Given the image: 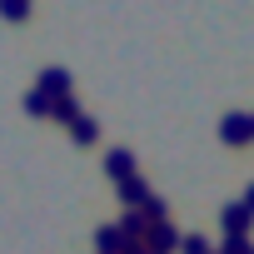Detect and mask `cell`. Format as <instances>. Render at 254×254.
<instances>
[{
    "mask_svg": "<svg viewBox=\"0 0 254 254\" xmlns=\"http://www.w3.org/2000/svg\"><path fill=\"white\" fill-rule=\"evenodd\" d=\"M249 224H254V214L244 209V199H234V204L219 209V229H224V239H249Z\"/></svg>",
    "mask_w": 254,
    "mask_h": 254,
    "instance_id": "6da1fadb",
    "label": "cell"
},
{
    "mask_svg": "<svg viewBox=\"0 0 254 254\" xmlns=\"http://www.w3.org/2000/svg\"><path fill=\"white\" fill-rule=\"evenodd\" d=\"M219 140H224V145H234V150H239V145H249V140H254V120H249V115H239V110H234V115H224V120H219Z\"/></svg>",
    "mask_w": 254,
    "mask_h": 254,
    "instance_id": "7a4b0ae2",
    "label": "cell"
},
{
    "mask_svg": "<svg viewBox=\"0 0 254 254\" xmlns=\"http://www.w3.org/2000/svg\"><path fill=\"white\" fill-rule=\"evenodd\" d=\"M180 244H185V234H180L170 219H165V224H150V234H145V249H150V254H170V249H180Z\"/></svg>",
    "mask_w": 254,
    "mask_h": 254,
    "instance_id": "3957f363",
    "label": "cell"
},
{
    "mask_svg": "<svg viewBox=\"0 0 254 254\" xmlns=\"http://www.w3.org/2000/svg\"><path fill=\"white\" fill-rule=\"evenodd\" d=\"M35 90H40V95H50V100H65V95H70V70H60V65H50V70H40V80H35Z\"/></svg>",
    "mask_w": 254,
    "mask_h": 254,
    "instance_id": "277c9868",
    "label": "cell"
},
{
    "mask_svg": "<svg viewBox=\"0 0 254 254\" xmlns=\"http://www.w3.org/2000/svg\"><path fill=\"white\" fill-rule=\"evenodd\" d=\"M105 175H110L115 185L135 180V155H130V150H110V155H105Z\"/></svg>",
    "mask_w": 254,
    "mask_h": 254,
    "instance_id": "5b68a950",
    "label": "cell"
},
{
    "mask_svg": "<svg viewBox=\"0 0 254 254\" xmlns=\"http://www.w3.org/2000/svg\"><path fill=\"white\" fill-rule=\"evenodd\" d=\"M150 199H155V194H150V185H145L140 175H135V180H125V185H120V204H125V209H145Z\"/></svg>",
    "mask_w": 254,
    "mask_h": 254,
    "instance_id": "8992f818",
    "label": "cell"
},
{
    "mask_svg": "<svg viewBox=\"0 0 254 254\" xmlns=\"http://www.w3.org/2000/svg\"><path fill=\"white\" fill-rule=\"evenodd\" d=\"M95 244H100V254H125V244H130V239H125L120 224H100V229H95Z\"/></svg>",
    "mask_w": 254,
    "mask_h": 254,
    "instance_id": "52a82bcc",
    "label": "cell"
},
{
    "mask_svg": "<svg viewBox=\"0 0 254 254\" xmlns=\"http://www.w3.org/2000/svg\"><path fill=\"white\" fill-rule=\"evenodd\" d=\"M120 229L130 234V239H145V234H150V214H145V209H125V214H120Z\"/></svg>",
    "mask_w": 254,
    "mask_h": 254,
    "instance_id": "ba28073f",
    "label": "cell"
},
{
    "mask_svg": "<svg viewBox=\"0 0 254 254\" xmlns=\"http://www.w3.org/2000/svg\"><path fill=\"white\" fill-rule=\"evenodd\" d=\"M70 135H75V145H95V135H100V125H95L90 115H80V120L70 125Z\"/></svg>",
    "mask_w": 254,
    "mask_h": 254,
    "instance_id": "9c48e42d",
    "label": "cell"
},
{
    "mask_svg": "<svg viewBox=\"0 0 254 254\" xmlns=\"http://www.w3.org/2000/svg\"><path fill=\"white\" fill-rule=\"evenodd\" d=\"M50 105H55V100H50V95H40V90H30V95H25V115H35V120H50Z\"/></svg>",
    "mask_w": 254,
    "mask_h": 254,
    "instance_id": "30bf717a",
    "label": "cell"
},
{
    "mask_svg": "<svg viewBox=\"0 0 254 254\" xmlns=\"http://www.w3.org/2000/svg\"><path fill=\"white\" fill-rule=\"evenodd\" d=\"M50 120H65V125H75V120H80V105L65 95V100H55V105H50Z\"/></svg>",
    "mask_w": 254,
    "mask_h": 254,
    "instance_id": "8fae6325",
    "label": "cell"
},
{
    "mask_svg": "<svg viewBox=\"0 0 254 254\" xmlns=\"http://www.w3.org/2000/svg\"><path fill=\"white\" fill-rule=\"evenodd\" d=\"M25 15H30L25 0H0V20H25Z\"/></svg>",
    "mask_w": 254,
    "mask_h": 254,
    "instance_id": "7c38bea8",
    "label": "cell"
},
{
    "mask_svg": "<svg viewBox=\"0 0 254 254\" xmlns=\"http://www.w3.org/2000/svg\"><path fill=\"white\" fill-rule=\"evenodd\" d=\"M180 249H185V254H214L204 234H185V244H180Z\"/></svg>",
    "mask_w": 254,
    "mask_h": 254,
    "instance_id": "4fadbf2b",
    "label": "cell"
},
{
    "mask_svg": "<svg viewBox=\"0 0 254 254\" xmlns=\"http://www.w3.org/2000/svg\"><path fill=\"white\" fill-rule=\"evenodd\" d=\"M219 254H254V249H249V239H224Z\"/></svg>",
    "mask_w": 254,
    "mask_h": 254,
    "instance_id": "5bb4252c",
    "label": "cell"
},
{
    "mask_svg": "<svg viewBox=\"0 0 254 254\" xmlns=\"http://www.w3.org/2000/svg\"><path fill=\"white\" fill-rule=\"evenodd\" d=\"M244 209H249V214H254V185H249V190H244Z\"/></svg>",
    "mask_w": 254,
    "mask_h": 254,
    "instance_id": "9a60e30c",
    "label": "cell"
},
{
    "mask_svg": "<svg viewBox=\"0 0 254 254\" xmlns=\"http://www.w3.org/2000/svg\"><path fill=\"white\" fill-rule=\"evenodd\" d=\"M249 120H254V115H249Z\"/></svg>",
    "mask_w": 254,
    "mask_h": 254,
    "instance_id": "2e32d148",
    "label": "cell"
}]
</instances>
